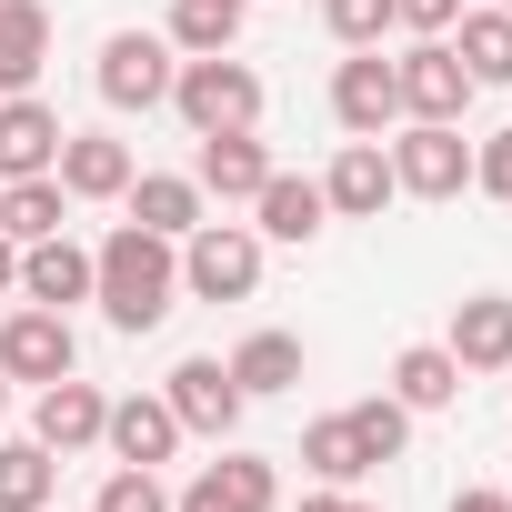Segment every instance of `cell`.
<instances>
[{
    "label": "cell",
    "mask_w": 512,
    "mask_h": 512,
    "mask_svg": "<svg viewBox=\"0 0 512 512\" xmlns=\"http://www.w3.org/2000/svg\"><path fill=\"white\" fill-rule=\"evenodd\" d=\"M442 352H452L462 372H502V362H512V292H472V302H452Z\"/></svg>",
    "instance_id": "obj_16"
},
{
    "label": "cell",
    "mask_w": 512,
    "mask_h": 512,
    "mask_svg": "<svg viewBox=\"0 0 512 512\" xmlns=\"http://www.w3.org/2000/svg\"><path fill=\"white\" fill-rule=\"evenodd\" d=\"M91 512H171V492H161V472H141V462H121L111 482H101V502Z\"/></svg>",
    "instance_id": "obj_31"
},
{
    "label": "cell",
    "mask_w": 512,
    "mask_h": 512,
    "mask_svg": "<svg viewBox=\"0 0 512 512\" xmlns=\"http://www.w3.org/2000/svg\"><path fill=\"white\" fill-rule=\"evenodd\" d=\"M352 422H362V442H372V462H392V452L412 442V412H402L392 392H372V402H352Z\"/></svg>",
    "instance_id": "obj_30"
},
{
    "label": "cell",
    "mask_w": 512,
    "mask_h": 512,
    "mask_svg": "<svg viewBox=\"0 0 512 512\" xmlns=\"http://www.w3.org/2000/svg\"><path fill=\"white\" fill-rule=\"evenodd\" d=\"M332 121H342L352 141H382V131L402 121V81H392L382 51H352V61L332 71Z\"/></svg>",
    "instance_id": "obj_8"
},
{
    "label": "cell",
    "mask_w": 512,
    "mask_h": 512,
    "mask_svg": "<svg viewBox=\"0 0 512 512\" xmlns=\"http://www.w3.org/2000/svg\"><path fill=\"white\" fill-rule=\"evenodd\" d=\"M191 181H201V201H251V191L272 181V151L251 141V131H211V141H201V171H191Z\"/></svg>",
    "instance_id": "obj_18"
},
{
    "label": "cell",
    "mask_w": 512,
    "mask_h": 512,
    "mask_svg": "<svg viewBox=\"0 0 512 512\" xmlns=\"http://www.w3.org/2000/svg\"><path fill=\"white\" fill-rule=\"evenodd\" d=\"M462 21V0H392V31H412V41H442Z\"/></svg>",
    "instance_id": "obj_32"
},
{
    "label": "cell",
    "mask_w": 512,
    "mask_h": 512,
    "mask_svg": "<svg viewBox=\"0 0 512 512\" xmlns=\"http://www.w3.org/2000/svg\"><path fill=\"white\" fill-rule=\"evenodd\" d=\"M51 61V11L41 0H0V91H31Z\"/></svg>",
    "instance_id": "obj_22"
},
{
    "label": "cell",
    "mask_w": 512,
    "mask_h": 512,
    "mask_svg": "<svg viewBox=\"0 0 512 512\" xmlns=\"http://www.w3.org/2000/svg\"><path fill=\"white\" fill-rule=\"evenodd\" d=\"M392 402H402V412H442V402H462V362H452L442 342H412V352L392 362Z\"/></svg>",
    "instance_id": "obj_23"
},
{
    "label": "cell",
    "mask_w": 512,
    "mask_h": 512,
    "mask_svg": "<svg viewBox=\"0 0 512 512\" xmlns=\"http://www.w3.org/2000/svg\"><path fill=\"white\" fill-rule=\"evenodd\" d=\"M61 161V111L31 91H0V181H31Z\"/></svg>",
    "instance_id": "obj_15"
},
{
    "label": "cell",
    "mask_w": 512,
    "mask_h": 512,
    "mask_svg": "<svg viewBox=\"0 0 512 512\" xmlns=\"http://www.w3.org/2000/svg\"><path fill=\"white\" fill-rule=\"evenodd\" d=\"M101 422H111L101 382L61 372V382H41V412H31V442H41L51 462H71V452H91V442H101Z\"/></svg>",
    "instance_id": "obj_10"
},
{
    "label": "cell",
    "mask_w": 512,
    "mask_h": 512,
    "mask_svg": "<svg viewBox=\"0 0 512 512\" xmlns=\"http://www.w3.org/2000/svg\"><path fill=\"white\" fill-rule=\"evenodd\" d=\"M0 372H11V382H61V372H81L71 312H41V302H21L11 322H0Z\"/></svg>",
    "instance_id": "obj_7"
},
{
    "label": "cell",
    "mask_w": 512,
    "mask_h": 512,
    "mask_svg": "<svg viewBox=\"0 0 512 512\" xmlns=\"http://www.w3.org/2000/svg\"><path fill=\"white\" fill-rule=\"evenodd\" d=\"M61 492V462L41 442H0V512H51Z\"/></svg>",
    "instance_id": "obj_28"
},
{
    "label": "cell",
    "mask_w": 512,
    "mask_h": 512,
    "mask_svg": "<svg viewBox=\"0 0 512 512\" xmlns=\"http://www.w3.org/2000/svg\"><path fill=\"white\" fill-rule=\"evenodd\" d=\"M302 512H372V502H352V492H342V482H332V492H312V502H302Z\"/></svg>",
    "instance_id": "obj_35"
},
{
    "label": "cell",
    "mask_w": 512,
    "mask_h": 512,
    "mask_svg": "<svg viewBox=\"0 0 512 512\" xmlns=\"http://www.w3.org/2000/svg\"><path fill=\"white\" fill-rule=\"evenodd\" d=\"M21 292V241H0V302Z\"/></svg>",
    "instance_id": "obj_36"
},
{
    "label": "cell",
    "mask_w": 512,
    "mask_h": 512,
    "mask_svg": "<svg viewBox=\"0 0 512 512\" xmlns=\"http://www.w3.org/2000/svg\"><path fill=\"white\" fill-rule=\"evenodd\" d=\"M101 442H111V462H141V472H161V462L181 452V412H171L161 392H131V402H111Z\"/></svg>",
    "instance_id": "obj_14"
},
{
    "label": "cell",
    "mask_w": 512,
    "mask_h": 512,
    "mask_svg": "<svg viewBox=\"0 0 512 512\" xmlns=\"http://www.w3.org/2000/svg\"><path fill=\"white\" fill-rule=\"evenodd\" d=\"M51 181H61L71 201H121V191H131V141H111V131H61Z\"/></svg>",
    "instance_id": "obj_13"
},
{
    "label": "cell",
    "mask_w": 512,
    "mask_h": 512,
    "mask_svg": "<svg viewBox=\"0 0 512 512\" xmlns=\"http://www.w3.org/2000/svg\"><path fill=\"white\" fill-rule=\"evenodd\" d=\"M251 211H262V221H251V231H262V241H312V231L332 221V201H322V181H302V171H272L262 191H251Z\"/></svg>",
    "instance_id": "obj_19"
},
{
    "label": "cell",
    "mask_w": 512,
    "mask_h": 512,
    "mask_svg": "<svg viewBox=\"0 0 512 512\" xmlns=\"http://www.w3.org/2000/svg\"><path fill=\"white\" fill-rule=\"evenodd\" d=\"M231 382H241V402L292 392V382H302V342H292V332H251V342L231 352Z\"/></svg>",
    "instance_id": "obj_27"
},
{
    "label": "cell",
    "mask_w": 512,
    "mask_h": 512,
    "mask_svg": "<svg viewBox=\"0 0 512 512\" xmlns=\"http://www.w3.org/2000/svg\"><path fill=\"white\" fill-rule=\"evenodd\" d=\"M452 512H512V492H492V482H462V492H452Z\"/></svg>",
    "instance_id": "obj_34"
},
{
    "label": "cell",
    "mask_w": 512,
    "mask_h": 512,
    "mask_svg": "<svg viewBox=\"0 0 512 512\" xmlns=\"http://www.w3.org/2000/svg\"><path fill=\"white\" fill-rule=\"evenodd\" d=\"M0 412H11V372H0Z\"/></svg>",
    "instance_id": "obj_37"
},
{
    "label": "cell",
    "mask_w": 512,
    "mask_h": 512,
    "mask_svg": "<svg viewBox=\"0 0 512 512\" xmlns=\"http://www.w3.org/2000/svg\"><path fill=\"white\" fill-rule=\"evenodd\" d=\"M161 402L181 412V432H211V442L241 432V382H231V362H211V352H191V362L161 382Z\"/></svg>",
    "instance_id": "obj_9"
},
{
    "label": "cell",
    "mask_w": 512,
    "mask_h": 512,
    "mask_svg": "<svg viewBox=\"0 0 512 512\" xmlns=\"http://www.w3.org/2000/svg\"><path fill=\"white\" fill-rule=\"evenodd\" d=\"M51 231H71V191L51 181V171H31V181H0V241H51Z\"/></svg>",
    "instance_id": "obj_21"
},
{
    "label": "cell",
    "mask_w": 512,
    "mask_h": 512,
    "mask_svg": "<svg viewBox=\"0 0 512 512\" xmlns=\"http://www.w3.org/2000/svg\"><path fill=\"white\" fill-rule=\"evenodd\" d=\"M322 201H332L342 221H382V201H402L392 151H382V141H342V151H332V171H322Z\"/></svg>",
    "instance_id": "obj_12"
},
{
    "label": "cell",
    "mask_w": 512,
    "mask_h": 512,
    "mask_svg": "<svg viewBox=\"0 0 512 512\" xmlns=\"http://www.w3.org/2000/svg\"><path fill=\"white\" fill-rule=\"evenodd\" d=\"M171 71H181V61H171L161 31H111L101 61H91V81H101L111 111H161V101H171Z\"/></svg>",
    "instance_id": "obj_4"
},
{
    "label": "cell",
    "mask_w": 512,
    "mask_h": 512,
    "mask_svg": "<svg viewBox=\"0 0 512 512\" xmlns=\"http://www.w3.org/2000/svg\"><path fill=\"white\" fill-rule=\"evenodd\" d=\"M241 11H251V0H171V31H161V41H171L181 61L231 51V41H241Z\"/></svg>",
    "instance_id": "obj_26"
},
{
    "label": "cell",
    "mask_w": 512,
    "mask_h": 512,
    "mask_svg": "<svg viewBox=\"0 0 512 512\" xmlns=\"http://www.w3.org/2000/svg\"><path fill=\"white\" fill-rule=\"evenodd\" d=\"M322 31H332L342 51H382V31H392V0H322Z\"/></svg>",
    "instance_id": "obj_29"
},
{
    "label": "cell",
    "mask_w": 512,
    "mask_h": 512,
    "mask_svg": "<svg viewBox=\"0 0 512 512\" xmlns=\"http://www.w3.org/2000/svg\"><path fill=\"white\" fill-rule=\"evenodd\" d=\"M272 502H282V472L251 452H221L191 472V492H171V512H272Z\"/></svg>",
    "instance_id": "obj_11"
},
{
    "label": "cell",
    "mask_w": 512,
    "mask_h": 512,
    "mask_svg": "<svg viewBox=\"0 0 512 512\" xmlns=\"http://www.w3.org/2000/svg\"><path fill=\"white\" fill-rule=\"evenodd\" d=\"M131 221L141 231H161V241H181V231H201V181L191 171H131Z\"/></svg>",
    "instance_id": "obj_20"
},
{
    "label": "cell",
    "mask_w": 512,
    "mask_h": 512,
    "mask_svg": "<svg viewBox=\"0 0 512 512\" xmlns=\"http://www.w3.org/2000/svg\"><path fill=\"white\" fill-rule=\"evenodd\" d=\"M472 191H492V201H512V131H492V141L472 151Z\"/></svg>",
    "instance_id": "obj_33"
},
{
    "label": "cell",
    "mask_w": 512,
    "mask_h": 512,
    "mask_svg": "<svg viewBox=\"0 0 512 512\" xmlns=\"http://www.w3.org/2000/svg\"><path fill=\"white\" fill-rule=\"evenodd\" d=\"M171 111L211 141V131H262V71L231 61V51H201L171 71Z\"/></svg>",
    "instance_id": "obj_2"
},
{
    "label": "cell",
    "mask_w": 512,
    "mask_h": 512,
    "mask_svg": "<svg viewBox=\"0 0 512 512\" xmlns=\"http://www.w3.org/2000/svg\"><path fill=\"white\" fill-rule=\"evenodd\" d=\"M452 51H462V71H472L482 91H502V81H512V11H462V21H452Z\"/></svg>",
    "instance_id": "obj_25"
},
{
    "label": "cell",
    "mask_w": 512,
    "mask_h": 512,
    "mask_svg": "<svg viewBox=\"0 0 512 512\" xmlns=\"http://www.w3.org/2000/svg\"><path fill=\"white\" fill-rule=\"evenodd\" d=\"M392 181H402L412 201H462V191H472V141H462V121H412V131L392 141Z\"/></svg>",
    "instance_id": "obj_5"
},
{
    "label": "cell",
    "mask_w": 512,
    "mask_h": 512,
    "mask_svg": "<svg viewBox=\"0 0 512 512\" xmlns=\"http://www.w3.org/2000/svg\"><path fill=\"white\" fill-rule=\"evenodd\" d=\"M181 292L191 302H251V292H262V231H251V221L181 231Z\"/></svg>",
    "instance_id": "obj_3"
},
{
    "label": "cell",
    "mask_w": 512,
    "mask_h": 512,
    "mask_svg": "<svg viewBox=\"0 0 512 512\" xmlns=\"http://www.w3.org/2000/svg\"><path fill=\"white\" fill-rule=\"evenodd\" d=\"M392 81H402V121H462L472 111V71H462V51L452 41H412L402 61H392Z\"/></svg>",
    "instance_id": "obj_6"
},
{
    "label": "cell",
    "mask_w": 512,
    "mask_h": 512,
    "mask_svg": "<svg viewBox=\"0 0 512 512\" xmlns=\"http://www.w3.org/2000/svg\"><path fill=\"white\" fill-rule=\"evenodd\" d=\"M302 462H312L322 482H342V492H352V482L372 472V442H362V422H352V412H322V422L302 432Z\"/></svg>",
    "instance_id": "obj_24"
},
{
    "label": "cell",
    "mask_w": 512,
    "mask_h": 512,
    "mask_svg": "<svg viewBox=\"0 0 512 512\" xmlns=\"http://www.w3.org/2000/svg\"><path fill=\"white\" fill-rule=\"evenodd\" d=\"M21 302H41V312L91 302V251H81L71 231H51V241H31V251H21Z\"/></svg>",
    "instance_id": "obj_17"
},
{
    "label": "cell",
    "mask_w": 512,
    "mask_h": 512,
    "mask_svg": "<svg viewBox=\"0 0 512 512\" xmlns=\"http://www.w3.org/2000/svg\"><path fill=\"white\" fill-rule=\"evenodd\" d=\"M91 302L111 312V332H161L171 302H181V241L121 221V231L91 251Z\"/></svg>",
    "instance_id": "obj_1"
},
{
    "label": "cell",
    "mask_w": 512,
    "mask_h": 512,
    "mask_svg": "<svg viewBox=\"0 0 512 512\" xmlns=\"http://www.w3.org/2000/svg\"><path fill=\"white\" fill-rule=\"evenodd\" d=\"M502 372H512V362H502Z\"/></svg>",
    "instance_id": "obj_38"
}]
</instances>
